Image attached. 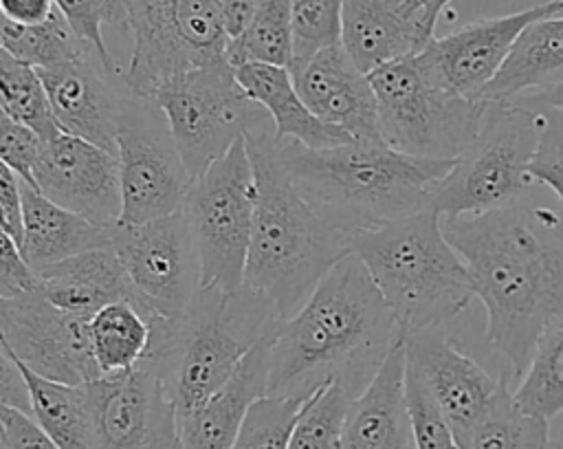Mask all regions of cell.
Listing matches in <instances>:
<instances>
[{
	"instance_id": "1",
	"label": "cell",
	"mask_w": 563,
	"mask_h": 449,
	"mask_svg": "<svg viewBox=\"0 0 563 449\" xmlns=\"http://www.w3.org/2000/svg\"><path fill=\"white\" fill-rule=\"evenodd\" d=\"M442 231L486 308V341L519 381L543 332L563 317V220L548 207L517 200L442 218Z\"/></svg>"
},
{
	"instance_id": "2",
	"label": "cell",
	"mask_w": 563,
	"mask_h": 449,
	"mask_svg": "<svg viewBox=\"0 0 563 449\" xmlns=\"http://www.w3.org/2000/svg\"><path fill=\"white\" fill-rule=\"evenodd\" d=\"M402 335L361 258L347 253L279 326L268 394L310 398L319 387L341 383L356 398Z\"/></svg>"
},
{
	"instance_id": "3",
	"label": "cell",
	"mask_w": 563,
	"mask_h": 449,
	"mask_svg": "<svg viewBox=\"0 0 563 449\" xmlns=\"http://www.w3.org/2000/svg\"><path fill=\"white\" fill-rule=\"evenodd\" d=\"M279 158L312 209L350 236L429 209L433 187L455 163L356 139L334 147L286 139L279 141Z\"/></svg>"
},
{
	"instance_id": "4",
	"label": "cell",
	"mask_w": 563,
	"mask_h": 449,
	"mask_svg": "<svg viewBox=\"0 0 563 449\" xmlns=\"http://www.w3.org/2000/svg\"><path fill=\"white\" fill-rule=\"evenodd\" d=\"M255 169V209L244 284L292 317L325 273L352 253V236L323 220L279 158L275 130L246 134Z\"/></svg>"
},
{
	"instance_id": "5",
	"label": "cell",
	"mask_w": 563,
	"mask_h": 449,
	"mask_svg": "<svg viewBox=\"0 0 563 449\" xmlns=\"http://www.w3.org/2000/svg\"><path fill=\"white\" fill-rule=\"evenodd\" d=\"M282 324L279 310L246 284L235 291L200 288L180 319L154 317L152 343L139 365L165 381L180 418L220 390Z\"/></svg>"
},
{
	"instance_id": "6",
	"label": "cell",
	"mask_w": 563,
	"mask_h": 449,
	"mask_svg": "<svg viewBox=\"0 0 563 449\" xmlns=\"http://www.w3.org/2000/svg\"><path fill=\"white\" fill-rule=\"evenodd\" d=\"M352 253L365 264L405 335L442 328L475 295L471 273L431 207L354 233Z\"/></svg>"
},
{
	"instance_id": "7",
	"label": "cell",
	"mask_w": 563,
	"mask_h": 449,
	"mask_svg": "<svg viewBox=\"0 0 563 449\" xmlns=\"http://www.w3.org/2000/svg\"><path fill=\"white\" fill-rule=\"evenodd\" d=\"M369 81L380 139L402 154L455 161L482 128L488 101L444 86L418 53L372 70Z\"/></svg>"
},
{
	"instance_id": "8",
	"label": "cell",
	"mask_w": 563,
	"mask_h": 449,
	"mask_svg": "<svg viewBox=\"0 0 563 449\" xmlns=\"http://www.w3.org/2000/svg\"><path fill=\"white\" fill-rule=\"evenodd\" d=\"M543 110L521 99L488 101L475 141L433 187L429 207L442 218L473 216L519 200L534 183L528 165L537 152Z\"/></svg>"
},
{
	"instance_id": "9",
	"label": "cell",
	"mask_w": 563,
	"mask_h": 449,
	"mask_svg": "<svg viewBox=\"0 0 563 449\" xmlns=\"http://www.w3.org/2000/svg\"><path fill=\"white\" fill-rule=\"evenodd\" d=\"M132 53L121 79L139 99L196 68L229 62L220 0H125Z\"/></svg>"
},
{
	"instance_id": "10",
	"label": "cell",
	"mask_w": 563,
	"mask_h": 449,
	"mask_svg": "<svg viewBox=\"0 0 563 449\" xmlns=\"http://www.w3.org/2000/svg\"><path fill=\"white\" fill-rule=\"evenodd\" d=\"M152 101L161 108L191 178L207 172L238 139L275 130L268 112L249 97L229 62L180 75Z\"/></svg>"
},
{
	"instance_id": "11",
	"label": "cell",
	"mask_w": 563,
	"mask_h": 449,
	"mask_svg": "<svg viewBox=\"0 0 563 449\" xmlns=\"http://www.w3.org/2000/svg\"><path fill=\"white\" fill-rule=\"evenodd\" d=\"M183 209L198 249L200 288H240L255 209V169L244 136L194 178Z\"/></svg>"
},
{
	"instance_id": "12",
	"label": "cell",
	"mask_w": 563,
	"mask_h": 449,
	"mask_svg": "<svg viewBox=\"0 0 563 449\" xmlns=\"http://www.w3.org/2000/svg\"><path fill=\"white\" fill-rule=\"evenodd\" d=\"M121 220L141 225L183 209L194 178L172 139L161 108L132 97L117 132Z\"/></svg>"
},
{
	"instance_id": "13",
	"label": "cell",
	"mask_w": 563,
	"mask_h": 449,
	"mask_svg": "<svg viewBox=\"0 0 563 449\" xmlns=\"http://www.w3.org/2000/svg\"><path fill=\"white\" fill-rule=\"evenodd\" d=\"M136 304L180 319L200 293V260L185 209L141 225L117 222L112 236Z\"/></svg>"
},
{
	"instance_id": "14",
	"label": "cell",
	"mask_w": 563,
	"mask_h": 449,
	"mask_svg": "<svg viewBox=\"0 0 563 449\" xmlns=\"http://www.w3.org/2000/svg\"><path fill=\"white\" fill-rule=\"evenodd\" d=\"M0 346L35 374L57 383L86 385L101 379L90 317L55 306L37 288L0 297Z\"/></svg>"
},
{
	"instance_id": "15",
	"label": "cell",
	"mask_w": 563,
	"mask_h": 449,
	"mask_svg": "<svg viewBox=\"0 0 563 449\" xmlns=\"http://www.w3.org/2000/svg\"><path fill=\"white\" fill-rule=\"evenodd\" d=\"M92 449H183L176 403L165 381L134 368L86 383Z\"/></svg>"
},
{
	"instance_id": "16",
	"label": "cell",
	"mask_w": 563,
	"mask_h": 449,
	"mask_svg": "<svg viewBox=\"0 0 563 449\" xmlns=\"http://www.w3.org/2000/svg\"><path fill=\"white\" fill-rule=\"evenodd\" d=\"M407 363L420 374L457 445L471 449L477 427L488 416L508 379H493L475 359L460 352L442 328L405 335Z\"/></svg>"
},
{
	"instance_id": "17",
	"label": "cell",
	"mask_w": 563,
	"mask_h": 449,
	"mask_svg": "<svg viewBox=\"0 0 563 449\" xmlns=\"http://www.w3.org/2000/svg\"><path fill=\"white\" fill-rule=\"evenodd\" d=\"M556 13H563V2L545 0L515 13L473 20L433 37L418 55L444 86L468 99H482L521 31Z\"/></svg>"
},
{
	"instance_id": "18",
	"label": "cell",
	"mask_w": 563,
	"mask_h": 449,
	"mask_svg": "<svg viewBox=\"0 0 563 449\" xmlns=\"http://www.w3.org/2000/svg\"><path fill=\"white\" fill-rule=\"evenodd\" d=\"M35 189L48 200L99 222L121 220V176L114 152L62 132L33 169Z\"/></svg>"
},
{
	"instance_id": "19",
	"label": "cell",
	"mask_w": 563,
	"mask_h": 449,
	"mask_svg": "<svg viewBox=\"0 0 563 449\" xmlns=\"http://www.w3.org/2000/svg\"><path fill=\"white\" fill-rule=\"evenodd\" d=\"M90 57L95 55L37 70L62 132L117 154V132L134 95L121 77L106 73L103 66L97 68Z\"/></svg>"
},
{
	"instance_id": "20",
	"label": "cell",
	"mask_w": 563,
	"mask_h": 449,
	"mask_svg": "<svg viewBox=\"0 0 563 449\" xmlns=\"http://www.w3.org/2000/svg\"><path fill=\"white\" fill-rule=\"evenodd\" d=\"M290 73L297 92L321 121L345 130L356 141H383L369 75L352 62L341 44L295 62Z\"/></svg>"
},
{
	"instance_id": "21",
	"label": "cell",
	"mask_w": 563,
	"mask_h": 449,
	"mask_svg": "<svg viewBox=\"0 0 563 449\" xmlns=\"http://www.w3.org/2000/svg\"><path fill=\"white\" fill-rule=\"evenodd\" d=\"M435 24L418 0H345L341 46L369 75L420 53L435 37Z\"/></svg>"
},
{
	"instance_id": "22",
	"label": "cell",
	"mask_w": 563,
	"mask_h": 449,
	"mask_svg": "<svg viewBox=\"0 0 563 449\" xmlns=\"http://www.w3.org/2000/svg\"><path fill=\"white\" fill-rule=\"evenodd\" d=\"M275 335L262 339L205 403L180 416L183 449H231L251 405L268 394L271 348Z\"/></svg>"
},
{
	"instance_id": "23",
	"label": "cell",
	"mask_w": 563,
	"mask_h": 449,
	"mask_svg": "<svg viewBox=\"0 0 563 449\" xmlns=\"http://www.w3.org/2000/svg\"><path fill=\"white\" fill-rule=\"evenodd\" d=\"M405 335L394 343L372 383L350 403L341 449H413L405 398Z\"/></svg>"
},
{
	"instance_id": "24",
	"label": "cell",
	"mask_w": 563,
	"mask_h": 449,
	"mask_svg": "<svg viewBox=\"0 0 563 449\" xmlns=\"http://www.w3.org/2000/svg\"><path fill=\"white\" fill-rule=\"evenodd\" d=\"M24 233L20 251L33 269H42L66 258L112 247L117 222H99L70 211L22 180Z\"/></svg>"
},
{
	"instance_id": "25",
	"label": "cell",
	"mask_w": 563,
	"mask_h": 449,
	"mask_svg": "<svg viewBox=\"0 0 563 449\" xmlns=\"http://www.w3.org/2000/svg\"><path fill=\"white\" fill-rule=\"evenodd\" d=\"M37 291L55 306L92 317L99 308L134 299L128 273L112 247L92 249L62 262L35 269Z\"/></svg>"
},
{
	"instance_id": "26",
	"label": "cell",
	"mask_w": 563,
	"mask_h": 449,
	"mask_svg": "<svg viewBox=\"0 0 563 449\" xmlns=\"http://www.w3.org/2000/svg\"><path fill=\"white\" fill-rule=\"evenodd\" d=\"M242 88L273 119L277 141H299L308 147H334L354 141L345 130L321 121L301 99L290 68L271 64L233 66Z\"/></svg>"
},
{
	"instance_id": "27",
	"label": "cell",
	"mask_w": 563,
	"mask_h": 449,
	"mask_svg": "<svg viewBox=\"0 0 563 449\" xmlns=\"http://www.w3.org/2000/svg\"><path fill=\"white\" fill-rule=\"evenodd\" d=\"M563 79V13L528 24L512 44L482 99L510 101L526 90H545Z\"/></svg>"
},
{
	"instance_id": "28",
	"label": "cell",
	"mask_w": 563,
	"mask_h": 449,
	"mask_svg": "<svg viewBox=\"0 0 563 449\" xmlns=\"http://www.w3.org/2000/svg\"><path fill=\"white\" fill-rule=\"evenodd\" d=\"M156 313L132 299H119L90 317L92 352L101 376L134 370L147 354Z\"/></svg>"
},
{
	"instance_id": "29",
	"label": "cell",
	"mask_w": 563,
	"mask_h": 449,
	"mask_svg": "<svg viewBox=\"0 0 563 449\" xmlns=\"http://www.w3.org/2000/svg\"><path fill=\"white\" fill-rule=\"evenodd\" d=\"M20 368L24 370V376L29 381L31 416L42 425L53 442L59 449H92L90 405L86 385L57 383L35 374L22 363Z\"/></svg>"
},
{
	"instance_id": "30",
	"label": "cell",
	"mask_w": 563,
	"mask_h": 449,
	"mask_svg": "<svg viewBox=\"0 0 563 449\" xmlns=\"http://www.w3.org/2000/svg\"><path fill=\"white\" fill-rule=\"evenodd\" d=\"M227 57L231 66L271 64L290 68L295 62L292 2L257 0L246 26L229 40Z\"/></svg>"
},
{
	"instance_id": "31",
	"label": "cell",
	"mask_w": 563,
	"mask_h": 449,
	"mask_svg": "<svg viewBox=\"0 0 563 449\" xmlns=\"http://www.w3.org/2000/svg\"><path fill=\"white\" fill-rule=\"evenodd\" d=\"M512 398L523 412L548 420L563 412V317L539 339Z\"/></svg>"
},
{
	"instance_id": "32",
	"label": "cell",
	"mask_w": 563,
	"mask_h": 449,
	"mask_svg": "<svg viewBox=\"0 0 563 449\" xmlns=\"http://www.w3.org/2000/svg\"><path fill=\"white\" fill-rule=\"evenodd\" d=\"M0 33L2 51L35 68H51L70 59L95 55L90 46L70 29L59 9H55L48 20L29 26L2 20Z\"/></svg>"
},
{
	"instance_id": "33",
	"label": "cell",
	"mask_w": 563,
	"mask_h": 449,
	"mask_svg": "<svg viewBox=\"0 0 563 449\" xmlns=\"http://www.w3.org/2000/svg\"><path fill=\"white\" fill-rule=\"evenodd\" d=\"M0 103L11 119L35 130L44 141L62 134L46 86L35 66L0 48Z\"/></svg>"
},
{
	"instance_id": "34",
	"label": "cell",
	"mask_w": 563,
	"mask_h": 449,
	"mask_svg": "<svg viewBox=\"0 0 563 449\" xmlns=\"http://www.w3.org/2000/svg\"><path fill=\"white\" fill-rule=\"evenodd\" d=\"M471 449H556L550 438V420L523 412L506 385L477 427Z\"/></svg>"
},
{
	"instance_id": "35",
	"label": "cell",
	"mask_w": 563,
	"mask_h": 449,
	"mask_svg": "<svg viewBox=\"0 0 563 449\" xmlns=\"http://www.w3.org/2000/svg\"><path fill=\"white\" fill-rule=\"evenodd\" d=\"M352 396L341 383L319 387L301 407L286 449H341Z\"/></svg>"
},
{
	"instance_id": "36",
	"label": "cell",
	"mask_w": 563,
	"mask_h": 449,
	"mask_svg": "<svg viewBox=\"0 0 563 449\" xmlns=\"http://www.w3.org/2000/svg\"><path fill=\"white\" fill-rule=\"evenodd\" d=\"M308 398L266 394L257 398L231 449H286L295 420Z\"/></svg>"
},
{
	"instance_id": "37",
	"label": "cell",
	"mask_w": 563,
	"mask_h": 449,
	"mask_svg": "<svg viewBox=\"0 0 563 449\" xmlns=\"http://www.w3.org/2000/svg\"><path fill=\"white\" fill-rule=\"evenodd\" d=\"M292 2V33L295 62L341 44V22L345 0H290ZM292 62V64H295Z\"/></svg>"
},
{
	"instance_id": "38",
	"label": "cell",
	"mask_w": 563,
	"mask_h": 449,
	"mask_svg": "<svg viewBox=\"0 0 563 449\" xmlns=\"http://www.w3.org/2000/svg\"><path fill=\"white\" fill-rule=\"evenodd\" d=\"M405 398L411 420L413 449H462L431 392L409 363L405 368Z\"/></svg>"
},
{
	"instance_id": "39",
	"label": "cell",
	"mask_w": 563,
	"mask_h": 449,
	"mask_svg": "<svg viewBox=\"0 0 563 449\" xmlns=\"http://www.w3.org/2000/svg\"><path fill=\"white\" fill-rule=\"evenodd\" d=\"M539 108V106H537ZM541 134L537 152L528 165L530 178L550 187L563 202V110L541 108Z\"/></svg>"
},
{
	"instance_id": "40",
	"label": "cell",
	"mask_w": 563,
	"mask_h": 449,
	"mask_svg": "<svg viewBox=\"0 0 563 449\" xmlns=\"http://www.w3.org/2000/svg\"><path fill=\"white\" fill-rule=\"evenodd\" d=\"M55 4L70 24V29L90 46V51L95 53L97 62L106 68V73L121 77L123 70H119L117 59L108 51L103 37V24H108L103 0H55Z\"/></svg>"
},
{
	"instance_id": "41",
	"label": "cell",
	"mask_w": 563,
	"mask_h": 449,
	"mask_svg": "<svg viewBox=\"0 0 563 449\" xmlns=\"http://www.w3.org/2000/svg\"><path fill=\"white\" fill-rule=\"evenodd\" d=\"M46 147V141L29 125L0 114V158L11 167L26 185L35 187L33 169Z\"/></svg>"
},
{
	"instance_id": "42",
	"label": "cell",
	"mask_w": 563,
	"mask_h": 449,
	"mask_svg": "<svg viewBox=\"0 0 563 449\" xmlns=\"http://www.w3.org/2000/svg\"><path fill=\"white\" fill-rule=\"evenodd\" d=\"M0 449H59L26 412L0 403Z\"/></svg>"
},
{
	"instance_id": "43",
	"label": "cell",
	"mask_w": 563,
	"mask_h": 449,
	"mask_svg": "<svg viewBox=\"0 0 563 449\" xmlns=\"http://www.w3.org/2000/svg\"><path fill=\"white\" fill-rule=\"evenodd\" d=\"M37 288V271L20 247L0 231V297H15Z\"/></svg>"
},
{
	"instance_id": "44",
	"label": "cell",
	"mask_w": 563,
	"mask_h": 449,
	"mask_svg": "<svg viewBox=\"0 0 563 449\" xmlns=\"http://www.w3.org/2000/svg\"><path fill=\"white\" fill-rule=\"evenodd\" d=\"M0 220L2 233H7L20 247L24 233L22 178L4 163H0Z\"/></svg>"
},
{
	"instance_id": "45",
	"label": "cell",
	"mask_w": 563,
	"mask_h": 449,
	"mask_svg": "<svg viewBox=\"0 0 563 449\" xmlns=\"http://www.w3.org/2000/svg\"><path fill=\"white\" fill-rule=\"evenodd\" d=\"M0 403L31 414V392L24 370L13 354L0 346Z\"/></svg>"
},
{
	"instance_id": "46",
	"label": "cell",
	"mask_w": 563,
	"mask_h": 449,
	"mask_svg": "<svg viewBox=\"0 0 563 449\" xmlns=\"http://www.w3.org/2000/svg\"><path fill=\"white\" fill-rule=\"evenodd\" d=\"M55 0H0L2 20L13 24H40L55 13Z\"/></svg>"
},
{
	"instance_id": "47",
	"label": "cell",
	"mask_w": 563,
	"mask_h": 449,
	"mask_svg": "<svg viewBox=\"0 0 563 449\" xmlns=\"http://www.w3.org/2000/svg\"><path fill=\"white\" fill-rule=\"evenodd\" d=\"M255 4L257 0H220L229 37H235L246 26L255 11Z\"/></svg>"
},
{
	"instance_id": "48",
	"label": "cell",
	"mask_w": 563,
	"mask_h": 449,
	"mask_svg": "<svg viewBox=\"0 0 563 449\" xmlns=\"http://www.w3.org/2000/svg\"><path fill=\"white\" fill-rule=\"evenodd\" d=\"M521 101L530 103V106H539V108H556V110H563V79L545 90H539L534 95H528L523 97Z\"/></svg>"
},
{
	"instance_id": "49",
	"label": "cell",
	"mask_w": 563,
	"mask_h": 449,
	"mask_svg": "<svg viewBox=\"0 0 563 449\" xmlns=\"http://www.w3.org/2000/svg\"><path fill=\"white\" fill-rule=\"evenodd\" d=\"M106 22L119 31H128V9L125 0H103Z\"/></svg>"
},
{
	"instance_id": "50",
	"label": "cell",
	"mask_w": 563,
	"mask_h": 449,
	"mask_svg": "<svg viewBox=\"0 0 563 449\" xmlns=\"http://www.w3.org/2000/svg\"><path fill=\"white\" fill-rule=\"evenodd\" d=\"M424 9H427V13L438 22L440 20V15H442V11L453 2V0H418Z\"/></svg>"
},
{
	"instance_id": "51",
	"label": "cell",
	"mask_w": 563,
	"mask_h": 449,
	"mask_svg": "<svg viewBox=\"0 0 563 449\" xmlns=\"http://www.w3.org/2000/svg\"><path fill=\"white\" fill-rule=\"evenodd\" d=\"M561 2H563V0H561Z\"/></svg>"
}]
</instances>
